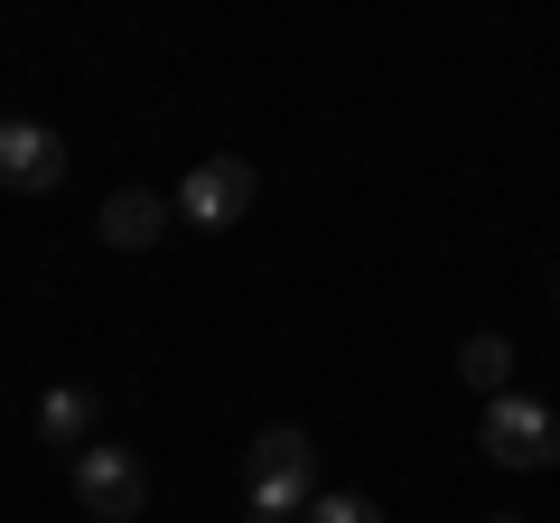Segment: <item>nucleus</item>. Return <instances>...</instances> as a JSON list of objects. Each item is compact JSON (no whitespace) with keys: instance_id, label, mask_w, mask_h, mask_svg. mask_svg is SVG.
<instances>
[{"instance_id":"obj_9","label":"nucleus","mask_w":560,"mask_h":523,"mask_svg":"<svg viewBox=\"0 0 560 523\" xmlns=\"http://www.w3.org/2000/svg\"><path fill=\"white\" fill-rule=\"evenodd\" d=\"M308 523H383V504H374V496H355V486H337V496L308 504Z\"/></svg>"},{"instance_id":"obj_5","label":"nucleus","mask_w":560,"mask_h":523,"mask_svg":"<svg viewBox=\"0 0 560 523\" xmlns=\"http://www.w3.org/2000/svg\"><path fill=\"white\" fill-rule=\"evenodd\" d=\"M66 178V141L47 121H0V187L10 197H47Z\"/></svg>"},{"instance_id":"obj_1","label":"nucleus","mask_w":560,"mask_h":523,"mask_svg":"<svg viewBox=\"0 0 560 523\" xmlns=\"http://www.w3.org/2000/svg\"><path fill=\"white\" fill-rule=\"evenodd\" d=\"M243 504H253L261 523H300L308 504H318V449H308V430L271 421L243 449Z\"/></svg>"},{"instance_id":"obj_2","label":"nucleus","mask_w":560,"mask_h":523,"mask_svg":"<svg viewBox=\"0 0 560 523\" xmlns=\"http://www.w3.org/2000/svg\"><path fill=\"white\" fill-rule=\"evenodd\" d=\"M477 449H486L495 467H551V458H560V411H551V403H523V393H495V403H486Z\"/></svg>"},{"instance_id":"obj_7","label":"nucleus","mask_w":560,"mask_h":523,"mask_svg":"<svg viewBox=\"0 0 560 523\" xmlns=\"http://www.w3.org/2000/svg\"><path fill=\"white\" fill-rule=\"evenodd\" d=\"M38 440L47 449H94V393H84V383H57L38 403Z\"/></svg>"},{"instance_id":"obj_3","label":"nucleus","mask_w":560,"mask_h":523,"mask_svg":"<svg viewBox=\"0 0 560 523\" xmlns=\"http://www.w3.org/2000/svg\"><path fill=\"white\" fill-rule=\"evenodd\" d=\"M253 197H261V178H253L243 160H197L168 206H178V224H197V234H224V224L253 216Z\"/></svg>"},{"instance_id":"obj_8","label":"nucleus","mask_w":560,"mask_h":523,"mask_svg":"<svg viewBox=\"0 0 560 523\" xmlns=\"http://www.w3.org/2000/svg\"><path fill=\"white\" fill-rule=\"evenodd\" d=\"M458 374H467V383H477L486 403H495V393H504V374H514V346H504V337H495V327H477V337H467V346H458Z\"/></svg>"},{"instance_id":"obj_4","label":"nucleus","mask_w":560,"mask_h":523,"mask_svg":"<svg viewBox=\"0 0 560 523\" xmlns=\"http://www.w3.org/2000/svg\"><path fill=\"white\" fill-rule=\"evenodd\" d=\"M75 496H84V514H103V523H131L140 504H150V467L131 458V449H75Z\"/></svg>"},{"instance_id":"obj_6","label":"nucleus","mask_w":560,"mask_h":523,"mask_svg":"<svg viewBox=\"0 0 560 523\" xmlns=\"http://www.w3.org/2000/svg\"><path fill=\"white\" fill-rule=\"evenodd\" d=\"M168 216H178V206H168L160 187H113V197H103V243H113V253H150V243L168 234Z\"/></svg>"},{"instance_id":"obj_12","label":"nucleus","mask_w":560,"mask_h":523,"mask_svg":"<svg viewBox=\"0 0 560 523\" xmlns=\"http://www.w3.org/2000/svg\"><path fill=\"white\" fill-rule=\"evenodd\" d=\"M253 523H261V514H253Z\"/></svg>"},{"instance_id":"obj_10","label":"nucleus","mask_w":560,"mask_h":523,"mask_svg":"<svg viewBox=\"0 0 560 523\" xmlns=\"http://www.w3.org/2000/svg\"><path fill=\"white\" fill-rule=\"evenodd\" d=\"M495 523H523V514H495Z\"/></svg>"},{"instance_id":"obj_11","label":"nucleus","mask_w":560,"mask_h":523,"mask_svg":"<svg viewBox=\"0 0 560 523\" xmlns=\"http://www.w3.org/2000/svg\"><path fill=\"white\" fill-rule=\"evenodd\" d=\"M551 300H560V290H551Z\"/></svg>"}]
</instances>
